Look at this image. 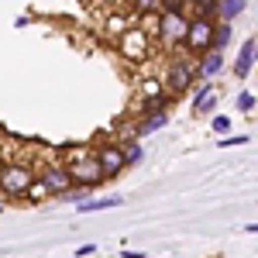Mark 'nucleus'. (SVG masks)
I'll return each instance as SVG.
<instances>
[{"instance_id":"6","label":"nucleus","mask_w":258,"mask_h":258,"mask_svg":"<svg viewBox=\"0 0 258 258\" xmlns=\"http://www.w3.org/2000/svg\"><path fill=\"white\" fill-rule=\"evenodd\" d=\"M41 179H45V186L52 189V197H66V193L73 189V176H69L66 165H48V169L41 172Z\"/></svg>"},{"instance_id":"20","label":"nucleus","mask_w":258,"mask_h":258,"mask_svg":"<svg viewBox=\"0 0 258 258\" xmlns=\"http://www.w3.org/2000/svg\"><path fill=\"white\" fill-rule=\"evenodd\" d=\"M220 145H224V148H238V145H248V135H231V138L224 135V138H220Z\"/></svg>"},{"instance_id":"15","label":"nucleus","mask_w":258,"mask_h":258,"mask_svg":"<svg viewBox=\"0 0 258 258\" xmlns=\"http://www.w3.org/2000/svg\"><path fill=\"white\" fill-rule=\"evenodd\" d=\"M244 7H248V0H220V11H217V18L220 21H234L244 14Z\"/></svg>"},{"instance_id":"13","label":"nucleus","mask_w":258,"mask_h":258,"mask_svg":"<svg viewBox=\"0 0 258 258\" xmlns=\"http://www.w3.org/2000/svg\"><path fill=\"white\" fill-rule=\"evenodd\" d=\"M214 107H217V97H214L210 83H203V86L197 90V103H193V110H197V114H214Z\"/></svg>"},{"instance_id":"11","label":"nucleus","mask_w":258,"mask_h":258,"mask_svg":"<svg viewBox=\"0 0 258 258\" xmlns=\"http://www.w3.org/2000/svg\"><path fill=\"white\" fill-rule=\"evenodd\" d=\"M145 35H141V31H131V35H124V38H120V48H124V55H127V59H145V55H148V48H145Z\"/></svg>"},{"instance_id":"19","label":"nucleus","mask_w":258,"mask_h":258,"mask_svg":"<svg viewBox=\"0 0 258 258\" xmlns=\"http://www.w3.org/2000/svg\"><path fill=\"white\" fill-rule=\"evenodd\" d=\"M124 159H127V165H135V162H141V145H138V141H131V145L124 148Z\"/></svg>"},{"instance_id":"21","label":"nucleus","mask_w":258,"mask_h":258,"mask_svg":"<svg viewBox=\"0 0 258 258\" xmlns=\"http://www.w3.org/2000/svg\"><path fill=\"white\" fill-rule=\"evenodd\" d=\"M210 127H214L217 135H227V131H231V120H227V117H214V124H210Z\"/></svg>"},{"instance_id":"17","label":"nucleus","mask_w":258,"mask_h":258,"mask_svg":"<svg viewBox=\"0 0 258 258\" xmlns=\"http://www.w3.org/2000/svg\"><path fill=\"white\" fill-rule=\"evenodd\" d=\"M220 0H197V14L200 18H217Z\"/></svg>"},{"instance_id":"3","label":"nucleus","mask_w":258,"mask_h":258,"mask_svg":"<svg viewBox=\"0 0 258 258\" xmlns=\"http://www.w3.org/2000/svg\"><path fill=\"white\" fill-rule=\"evenodd\" d=\"M31 182H35V172L28 165H4L0 169V193L7 200H21Z\"/></svg>"},{"instance_id":"16","label":"nucleus","mask_w":258,"mask_h":258,"mask_svg":"<svg viewBox=\"0 0 258 258\" xmlns=\"http://www.w3.org/2000/svg\"><path fill=\"white\" fill-rule=\"evenodd\" d=\"M52 197V189H48V186H45V179H35V182H31V186H28V193H24V200H35V203H41V200H48Z\"/></svg>"},{"instance_id":"10","label":"nucleus","mask_w":258,"mask_h":258,"mask_svg":"<svg viewBox=\"0 0 258 258\" xmlns=\"http://www.w3.org/2000/svg\"><path fill=\"white\" fill-rule=\"evenodd\" d=\"M165 124H169V114H165V110L145 114V117H141L138 124H135V135H138V138H145V135H155L159 127H165Z\"/></svg>"},{"instance_id":"9","label":"nucleus","mask_w":258,"mask_h":258,"mask_svg":"<svg viewBox=\"0 0 258 258\" xmlns=\"http://www.w3.org/2000/svg\"><path fill=\"white\" fill-rule=\"evenodd\" d=\"M220 69H224V52H207V55H200V62H197V76L200 80H210V76H217Z\"/></svg>"},{"instance_id":"28","label":"nucleus","mask_w":258,"mask_h":258,"mask_svg":"<svg viewBox=\"0 0 258 258\" xmlns=\"http://www.w3.org/2000/svg\"><path fill=\"white\" fill-rule=\"evenodd\" d=\"M255 62H258V41H255Z\"/></svg>"},{"instance_id":"1","label":"nucleus","mask_w":258,"mask_h":258,"mask_svg":"<svg viewBox=\"0 0 258 258\" xmlns=\"http://www.w3.org/2000/svg\"><path fill=\"white\" fill-rule=\"evenodd\" d=\"M66 169H69V176L73 182H80V186H90V189H97L100 182H103V169H100V159L97 152L90 155V152H73L69 162H66Z\"/></svg>"},{"instance_id":"8","label":"nucleus","mask_w":258,"mask_h":258,"mask_svg":"<svg viewBox=\"0 0 258 258\" xmlns=\"http://www.w3.org/2000/svg\"><path fill=\"white\" fill-rule=\"evenodd\" d=\"M255 41L258 38H248L244 45H241L238 62H234V76H238V80H248V76H251V69H255Z\"/></svg>"},{"instance_id":"18","label":"nucleus","mask_w":258,"mask_h":258,"mask_svg":"<svg viewBox=\"0 0 258 258\" xmlns=\"http://www.w3.org/2000/svg\"><path fill=\"white\" fill-rule=\"evenodd\" d=\"M238 110L241 114H251L255 110V93H238Z\"/></svg>"},{"instance_id":"23","label":"nucleus","mask_w":258,"mask_h":258,"mask_svg":"<svg viewBox=\"0 0 258 258\" xmlns=\"http://www.w3.org/2000/svg\"><path fill=\"white\" fill-rule=\"evenodd\" d=\"M159 93H162V90H159V83H152V80L145 83V97H148V100H152V97H159Z\"/></svg>"},{"instance_id":"2","label":"nucleus","mask_w":258,"mask_h":258,"mask_svg":"<svg viewBox=\"0 0 258 258\" xmlns=\"http://www.w3.org/2000/svg\"><path fill=\"white\" fill-rule=\"evenodd\" d=\"M214 24L217 21L214 18H200V14H193L189 18V31H186V52L189 55H207V52H214Z\"/></svg>"},{"instance_id":"12","label":"nucleus","mask_w":258,"mask_h":258,"mask_svg":"<svg viewBox=\"0 0 258 258\" xmlns=\"http://www.w3.org/2000/svg\"><path fill=\"white\" fill-rule=\"evenodd\" d=\"M110 207H120V197H97V200L86 197L76 210H80V214H97V210H110Z\"/></svg>"},{"instance_id":"25","label":"nucleus","mask_w":258,"mask_h":258,"mask_svg":"<svg viewBox=\"0 0 258 258\" xmlns=\"http://www.w3.org/2000/svg\"><path fill=\"white\" fill-rule=\"evenodd\" d=\"M135 4H138V11H152V7H155L159 0H135Z\"/></svg>"},{"instance_id":"24","label":"nucleus","mask_w":258,"mask_h":258,"mask_svg":"<svg viewBox=\"0 0 258 258\" xmlns=\"http://www.w3.org/2000/svg\"><path fill=\"white\" fill-rule=\"evenodd\" d=\"M186 0H162V11H182Z\"/></svg>"},{"instance_id":"26","label":"nucleus","mask_w":258,"mask_h":258,"mask_svg":"<svg viewBox=\"0 0 258 258\" xmlns=\"http://www.w3.org/2000/svg\"><path fill=\"white\" fill-rule=\"evenodd\" d=\"M120 258H145V251H120Z\"/></svg>"},{"instance_id":"27","label":"nucleus","mask_w":258,"mask_h":258,"mask_svg":"<svg viewBox=\"0 0 258 258\" xmlns=\"http://www.w3.org/2000/svg\"><path fill=\"white\" fill-rule=\"evenodd\" d=\"M244 231H248V234H258V224H248Z\"/></svg>"},{"instance_id":"5","label":"nucleus","mask_w":258,"mask_h":258,"mask_svg":"<svg viewBox=\"0 0 258 258\" xmlns=\"http://www.w3.org/2000/svg\"><path fill=\"white\" fill-rule=\"evenodd\" d=\"M197 66L193 62H186V59H176L172 66H169V73H165V86H169V93H186L193 83H197Z\"/></svg>"},{"instance_id":"22","label":"nucleus","mask_w":258,"mask_h":258,"mask_svg":"<svg viewBox=\"0 0 258 258\" xmlns=\"http://www.w3.org/2000/svg\"><path fill=\"white\" fill-rule=\"evenodd\" d=\"M90 255H97V244H80L76 248V258H90Z\"/></svg>"},{"instance_id":"4","label":"nucleus","mask_w":258,"mask_h":258,"mask_svg":"<svg viewBox=\"0 0 258 258\" xmlns=\"http://www.w3.org/2000/svg\"><path fill=\"white\" fill-rule=\"evenodd\" d=\"M186 31H189V18L182 14V11H162L159 18V35L165 45H182L186 41Z\"/></svg>"},{"instance_id":"14","label":"nucleus","mask_w":258,"mask_h":258,"mask_svg":"<svg viewBox=\"0 0 258 258\" xmlns=\"http://www.w3.org/2000/svg\"><path fill=\"white\" fill-rule=\"evenodd\" d=\"M231 35H234V21H217V24H214V48L224 52V48L231 45Z\"/></svg>"},{"instance_id":"7","label":"nucleus","mask_w":258,"mask_h":258,"mask_svg":"<svg viewBox=\"0 0 258 258\" xmlns=\"http://www.w3.org/2000/svg\"><path fill=\"white\" fill-rule=\"evenodd\" d=\"M97 159H100V169H103V179H114L120 169L127 165V159H124V148H114V145H110V148H100Z\"/></svg>"}]
</instances>
